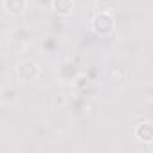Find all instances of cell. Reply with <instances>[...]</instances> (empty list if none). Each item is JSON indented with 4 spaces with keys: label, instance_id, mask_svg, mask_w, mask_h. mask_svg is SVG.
<instances>
[{
    "label": "cell",
    "instance_id": "1",
    "mask_svg": "<svg viewBox=\"0 0 153 153\" xmlns=\"http://www.w3.org/2000/svg\"><path fill=\"white\" fill-rule=\"evenodd\" d=\"M92 31L99 36H106L114 31V16L110 13H99L92 18Z\"/></svg>",
    "mask_w": 153,
    "mask_h": 153
},
{
    "label": "cell",
    "instance_id": "2",
    "mask_svg": "<svg viewBox=\"0 0 153 153\" xmlns=\"http://www.w3.org/2000/svg\"><path fill=\"white\" fill-rule=\"evenodd\" d=\"M40 74V67L33 61H25L16 68V78L20 81H34Z\"/></svg>",
    "mask_w": 153,
    "mask_h": 153
},
{
    "label": "cell",
    "instance_id": "3",
    "mask_svg": "<svg viewBox=\"0 0 153 153\" xmlns=\"http://www.w3.org/2000/svg\"><path fill=\"white\" fill-rule=\"evenodd\" d=\"M133 133H135V137H137L139 140H142V142H153V123H149V121L139 123V124L135 126Z\"/></svg>",
    "mask_w": 153,
    "mask_h": 153
},
{
    "label": "cell",
    "instance_id": "4",
    "mask_svg": "<svg viewBox=\"0 0 153 153\" xmlns=\"http://www.w3.org/2000/svg\"><path fill=\"white\" fill-rule=\"evenodd\" d=\"M27 0H4V11L11 16H18L25 11Z\"/></svg>",
    "mask_w": 153,
    "mask_h": 153
},
{
    "label": "cell",
    "instance_id": "5",
    "mask_svg": "<svg viewBox=\"0 0 153 153\" xmlns=\"http://www.w3.org/2000/svg\"><path fill=\"white\" fill-rule=\"evenodd\" d=\"M52 9L61 16H68L74 9V0H52Z\"/></svg>",
    "mask_w": 153,
    "mask_h": 153
}]
</instances>
